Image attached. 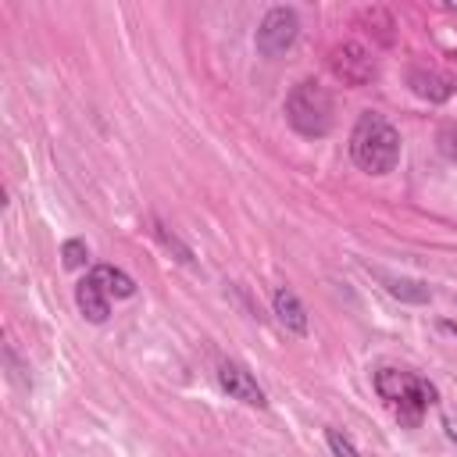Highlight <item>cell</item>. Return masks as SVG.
<instances>
[{
	"label": "cell",
	"instance_id": "obj_1",
	"mask_svg": "<svg viewBox=\"0 0 457 457\" xmlns=\"http://www.w3.org/2000/svg\"><path fill=\"white\" fill-rule=\"evenodd\" d=\"M350 157L361 171L386 175L400 161V132L378 111H364L350 132Z\"/></svg>",
	"mask_w": 457,
	"mask_h": 457
},
{
	"label": "cell",
	"instance_id": "obj_2",
	"mask_svg": "<svg viewBox=\"0 0 457 457\" xmlns=\"http://www.w3.org/2000/svg\"><path fill=\"white\" fill-rule=\"evenodd\" d=\"M286 121L307 139L325 136L332 129V96H328V89L311 82V79L296 82L286 96Z\"/></svg>",
	"mask_w": 457,
	"mask_h": 457
},
{
	"label": "cell",
	"instance_id": "obj_3",
	"mask_svg": "<svg viewBox=\"0 0 457 457\" xmlns=\"http://www.w3.org/2000/svg\"><path fill=\"white\" fill-rule=\"evenodd\" d=\"M375 389L411 425L421 418V411L428 403H436V386L425 382V378H418V375H411V371H403V368H378L375 371Z\"/></svg>",
	"mask_w": 457,
	"mask_h": 457
},
{
	"label": "cell",
	"instance_id": "obj_4",
	"mask_svg": "<svg viewBox=\"0 0 457 457\" xmlns=\"http://www.w3.org/2000/svg\"><path fill=\"white\" fill-rule=\"evenodd\" d=\"M296 32H300L296 11L293 7H271L257 25V50L264 57H278L296 43Z\"/></svg>",
	"mask_w": 457,
	"mask_h": 457
},
{
	"label": "cell",
	"instance_id": "obj_5",
	"mask_svg": "<svg viewBox=\"0 0 457 457\" xmlns=\"http://www.w3.org/2000/svg\"><path fill=\"white\" fill-rule=\"evenodd\" d=\"M328 64H332L336 79H343L346 86H364V82L375 79V61H371L368 50L357 46V43H343V46H336Z\"/></svg>",
	"mask_w": 457,
	"mask_h": 457
},
{
	"label": "cell",
	"instance_id": "obj_6",
	"mask_svg": "<svg viewBox=\"0 0 457 457\" xmlns=\"http://www.w3.org/2000/svg\"><path fill=\"white\" fill-rule=\"evenodd\" d=\"M218 382H221V389H225L232 400H243V403H250V407H268L264 389L257 386V378H253L246 368L225 361V364L218 368Z\"/></svg>",
	"mask_w": 457,
	"mask_h": 457
},
{
	"label": "cell",
	"instance_id": "obj_7",
	"mask_svg": "<svg viewBox=\"0 0 457 457\" xmlns=\"http://www.w3.org/2000/svg\"><path fill=\"white\" fill-rule=\"evenodd\" d=\"M75 303H79V311H82V318L86 321H93V325H104L107 321V314H111V303H107V293L86 275L79 286H75Z\"/></svg>",
	"mask_w": 457,
	"mask_h": 457
},
{
	"label": "cell",
	"instance_id": "obj_8",
	"mask_svg": "<svg viewBox=\"0 0 457 457\" xmlns=\"http://www.w3.org/2000/svg\"><path fill=\"white\" fill-rule=\"evenodd\" d=\"M271 303H275V314H278V321H282L289 332H296V336H307V311H303L300 296H296L289 286H278V289H275V296H271Z\"/></svg>",
	"mask_w": 457,
	"mask_h": 457
},
{
	"label": "cell",
	"instance_id": "obj_9",
	"mask_svg": "<svg viewBox=\"0 0 457 457\" xmlns=\"http://www.w3.org/2000/svg\"><path fill=\"white\" fill-rule=\"evenodd\" d=\"M411 89H414L418 96H425V100L439 104V100H446V96L453 93V82H450L446 75H439V71L414 68V71H411Z\"/></svg>",
	"mask_w": 457,
	"mask_h": 457
},
{
	"label": "cell",
	"instance_id": "obj_10",
	"mask_svg": "<svg viewBox=\"0 0 457 457\" xmlns=\"http://www.w3.org/2000/svg\"><path fill=\"white\" fill-rule=\"evenodd\" d=\"M89 278L107 293V296H132L136 293V282L121 271V268H111V264H96L89 271Z\"/></svg>",
	"mask_w": 457,
	"mask_h": 457
},
{
	"label": "cell",
	"instance_id": "obj_11",
	"mask_svg": "<svg viewBox=\"0 0 457 457\" xmlns=\"http://www.w3.org/2000/svg\"><path fill=\"white\" fill-rule=\"evenodd\" d=\"M378 278H382V286H386L396 300H407V303H428V300H432L428 286H421V282H414V278H396V275H386V271H378Z\"/></svg>",
	"mask_w": 457,
	"mask_h": 457
},
{
	"label": "cell",
	"instance_id": "obj_12",
	"mask_svg": "<svg viewBox=\"0 0 457 457\" xmlns=\"http://www.w3.org/2000/svg\"><path fill=\"white\" fill-rule=\"evenodd\" d=\"M61 261H64V268H86L89 246H86L82 239H68V243L61 246Z\"/></svg>",
	"mask_w": 457,
	"mask_h": 457
},
{
	"label": "cell",
	"instance_id": "obj_13",
	"mask_svg": "<svg viewBox=\"0 0 457 457\" xmlns=\"http://www.w3.org/2000/svg\"><path fill=\"white\" fill-rule=\"evenodd\" d=\"M325 439H328V446H332V457H361V453H357V446H353L339 428H328V432H325Z\"/></svg>",
	"mask_w": 457,
	"mask_h": 457
},
{
	"label": "cell",
	"instance_id": "obj_14",
	"mask_svg": "<svg viewBox=\"0 0 457 457\" xmlns=\"http://www.w3.org/2000/svg\"><path fill=\"white\" fill-rule=\"evenodd\" d=\"M439 150H443L446 161L457 164V125H443L439 129Z\"/></svg>",
	"mask_w": 457,
	"mask_h": 457
},
{
	"label": "cell",
	"instance_id": "obj_15",
	"mask_svg": "<svg viewBox=\"0 0 457 457\" xmlns=\"http://www.w3.org/2000/svg\"><path fill=\"white\" fill-rule=\"evenodd\" d=\"M443 428H446V436L457 443V418H453V414H446V418H443Z\"/></svg>",
	"mask_w": 457,
	"mask_h": 457
},
{
	"label": "cell",
	"instance_id": "obj_16",
	"mask_svg": "<svg viewBox=\"0 0 457 457\" xmlns=\"http://www.w3.org/2000/svg\"><path fill=\"white\" fill-rule=\"evenodd\" d=\"M443 328H446V332H453V336H457V321H443Z\"/></svg>",
	"mask_w": 457,
	"mask_h": 457
}]
</instances>
